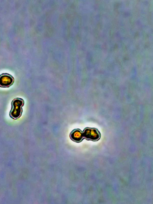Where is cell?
Segmentation results:
<instances>
[{"mask_svg": "<svg viewBox=\"0 0 153 204\" xmlns=\"http://www.w3.org/2000/svg\"><path fill=\"white\" fill-rule=\"evenodd\" d=\"M24 105V101L22 98H16L11 102V109L9 115L11 118L16 120L21 116L23 110L22 107Z\"/></svg>", "mask_w": 153, "mask_h": 204, "instance_id": "obj_1", "label": "cell"}, {"mask_svg": "<svg viewBox=\"0 0 153 204\" xmlns=\"http://www.w3.org/2000/svg\"><path fill=\"white\" fill-rule=\"evenodd\" d=\"M81 133L83 139L85 138L88 140L97 141L101 137V133L98 129L95 128L86 127Z\"/></svg>", "mask_w": 153, "mask_h": 204, "instance_id": "obj_2", "label": "cell"}, {"mask_svg": "<svg viewBox=\"0 0 153 204\" xmlns=\"http://www.w3.org/2000/svg\"><path fill=\"white\" fill-rule=\"evenodd\" d=\"M14 81L13 77L7 73H3L0 75V87L7 88L13 85Z\"/></svg>", "mask_w": 153, "mask_h": 204, "instance_id": "obj_3", "label": "cell"}, {"mask_svg": "<svg viewBox=\"0 0 153 204\" xmlns=\"http://www.w3.org/2000/svg\"><path fill=\"white\" fill-rule=\"evenodd\" d=\"M82 130L79 129H75L73 130L70 134V137L73 141L80 142L83 139L81 133Z\"/></svg>", "mask_w": 153, "mask_h": 204, "instance_id": "obj_4", "label": "cell"}]
</instances>
